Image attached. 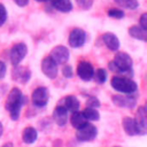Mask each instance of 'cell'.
Listing matches in <instances>:
<instances>
[{"instance_id":"obj_3","label":"cell","mask_w":147,"mask_h":147,"mask_svg":"<svg viewBox=\"0 0 147 147\" xmlns=\"http://www.w3.org/2000/svg\"><path fill=\"white\" fill-rule=\"evenodd\" d=\"M111 86L114 90L117 92L124 93V94H134L138 90V85L134 80L131 78L126 77H121V76H114L110 82Z\"/></svg>"},{"instance_id":"obj_28","label":"cell","mask_w":147,"mask_h":147,"mask_svg":"<svg viewBox=\"0 0 147 147\" xmlns=\"http://www.w3.org/2000/svg\"><path fill=\"white\" fill-rule=\"evenodd\" d=\"M78 6L83 9H90L93 5V0H76Z\"/></svg>"},{"instance_id":"obj_22","label":"cell","mask_w":147,"mask_h":147,"mask_svg":"<svg viewBox=\"0 0 147 147\" xmlns=\"http://www.w3.org/2000/svg\"><path fill=\"white\" fill-rule=\"evenodd\" d=\"M82 113H83L84 117L86 118V121H92V122H94V121H98V119L100 118L99 111H98L96 109H93V108H85Z\"/></svg>"},{"instance_id":"obj_30","label":"cell","mask_w":147,"mask_h":147,"mask_svg":"<svg viewBox=\"0 0 147 147\" xmlns=\"http://www.w3.org/2000/svg\"><path fill=\"white\" fill-rule=\"evenodd\" d=\"M140 28L147 30V13H144L140 16Z\"/></svg>"},{"instance_id":"obj_20","label":"cell","mask_w":147,"mask_h":147,"mask_svg":"<svg viewBox=\"0 0 147 147\" xmlns=\"http://www.w3.org/2000/svg\"><path fill=\"white\" fill-rule=\"evenodd\" d=\"M122 124H123V129L127 136H136L137 134L136 123H134V119L132 117H124Z\"/></svg>"},{"instance_id":"obj_15","label":"cell","mask_w":147,"mask_h":147,"mask_svg":"<svg viewBox=\"0 0 147 147\" xmlns=\"http://www.w3.org/2000/svg\"><path fill=\"white\" fill-rule=\"evenodd\" d=\"M102 40L105 45L110 49V51H117L119 48V40L116 37V34L111 32H106L102 34Z\"/></svg>"},{"instance_id":"obj_11","label":"cell","mask_w":147,"mask_h":147,"mask_svg":"<svg viewBox=\"0 0 147 147\" xmlns=\"http://www.w3.org/2000/svg\"><path fill=\"white\" fill-rule=\"evenodd\" d=\"M41 70L46 77L49 79H54L57 76V64L49 57H45L41 62Z\"/></svg>"},{"instance_id":"obj_7","label":"cell","mask_w":147,"mask_h":147,"mask_svg":"<svg viewBox=\"0 0 147 147\" xmlns=\"http://www.w3.org/2000/svg\"><path fill=\"white\" fill-rule=\"evenodd\" d=\"M98 134V129L91 124V123H86L84 126H82L80 129L77 130V133H76V138L79 140V141H91L93 140Z\"/></svg>"},{"instance_id":"obj_23","label":"cell","mask_w":147,"mask_h":147,"mask_svg":"<svg viewBox=\"0 0 147 147\" xmlns=\"http://www.w3.org/2000/svg\"><path fill=\"white\" fill-rule=\"evenodd\" d=\"M117 5H119L121 7L123 8H126V9H136L139 7V2L138 0H114Z\"/></svg>"},{"instance_id":"obj_14","label":"cell","mask_w":147,"mask_h":147,"mask_svg":"<svg viewBox=\"0 0 147 147\" xmlns=\"http://www.w3.org/2000/svg\"><path fill=\"white\" fill-rule=\"evenodd\" d=\"M31 77V72L28 68H23V67H15V69L13 70V78L15 80L21 82L22 84H25Z\"/></svg>"},{"instance_id":"obj_25","label":"cell","mask_w":147,"mask_h":147,"mask_svg":"<svg viewBox=\"0 0 147 147\" xmlns=\"http://www.w3.org/2000/svg\"><path fill=\"white\" fill-rule=\"evenodd\" d=\"M107 15L111 18H116V20H121L124 17V11L122 9H117V8H110L107 11Z\"/></svg>"},{"instance_id":"obj_26","label":"cell","mask_w":147,"mask_h":147,"mask_svg":"<svg viewBox=\"0 0 147 147\" xmlns=\"http://www.w3.org/2000/svg\"><path fill=\"white\" fill-rule=\"evenodd\" d=\"M100 107V101L98 98L95 96H90L87 100H86V108H93V109H96Z\"/></svg>"},{"instance_id":"obj_36","label":"cell","mask_w":147,"mask_h":147,"mask_svg":"<svg viewBox=\"0 0 147 147\" xmlns=\"http://www.w3.org/2000/svg\"><path fill=\"white\" fill-rule=\"evenodd\" d=\"M113 147H121V146H113Z\"/></svg>"},{"instance_id":"obj_18","label":"cell","mask_w":147,"mask_h":147,"mask_svg":"<svg viewBox=\"0 0 147 147\" xmlns=\"http://www.w3.org/2000/svg\"><path fill=\"white\" fill-rule=\"evenodd\" d=\"M70 123L75 129L78 130V129H80L82 126H84L88 122L86 121V118L84 117L82 111H75V113H72V115L70 117Z\"/></svg>"},{"instance_id":"obj_33","label":"cell","mask_w":147,"mask_h":147,"mask_svg":"<svg viewBox=\"0 0 147 147\" xmlns=\"http://www.w3.org/2000/svg\"><path fill=\"white\" fill-rule=\"evenodd\" d=\"M1 147H14V146H13L11 142H6V144H3Z\"/></svg>"},{"instance_id":"obj_24","label":"cell","mask_w":147,"mask_h":147,"mask_svg":"<svg viewBox=\"0 0 147 147\" xmlns=\"http://www.w3.org/2000/svg\"><path fill=\"white\" fill-rule=\"evenodd\" d=\"M93 78L95 79V82H96L98 84H103V83L107 80V71H106L105 69L100 68V69H98V70L94 72Z\"/></svg>"},{"instance_id":"obj_31","label":"cell","mask_w":147,"mask_h":147,"mask_svg":"<svg viewBox=\"0 0 147 147\" xmlns=\"http://www.w3.org/2000/svg\"><path fill=\"white\" fill-rule=\"evenodd\" d=\"M6 71H7V67H6L5 62L0 61V79H2L6 76Z\"/></svg>"},{"instance_id":"obj_2","label":"cell","mask_w":147,"mask_h":147,"mask_svg":"<svg viewBox=\"0 0 147 147\" xmlns=\"http://www.w3.org/2000/svg\"><path fill=\"white\" fill-rule=\"evenodd\" d=\"M25 102V98L22 94L21 90L17 87H14L10 90L7 100H6V109L10 115V118L13 121H17L20 117V113H21V108L23 106V103Z\"/></svg>"},{"instance_id":"obj_13","label":"cell","mask_w":147,"mask_h":147,"mask_svg":"<svg viewBox=\"0 0 147 147\" xmlns=\"http://www.w3.org/2000/svg\"><path fill=\"white\" fill-rule=\"evenodd\" d=\"M53 118H54V122L59 126H64L67 124V121H68V111H67V109L61 105L56 106L55 109L53 110Z\"/></svg>"},{"instance_id":"obj_12","label":"cell","mask_w":147,"mask_h":147,"mask_svg":"<svg viewBox=\"0 0 147 147\" xmlns=\"http://www.w3.org/2000/svg\"><path fill=\"white\" fill-rule=\"evenodd\" d=\"M136 96L133 94L127 95H114L113 102L117 107H125V108H133L136 106Z\"/></svg>"},{"instance_id":"obj_6","label":"cell","mask_w":147,"mask_h":147,"mask_svg":"<svg viewBox=\"0 0 147 147\" xmlns=\"http://www.w3.org/2000/svg\"><path fill=\"white\" fill-rule=\"evenodd\" d=\"M134 123H136V127H137V134H146L147 132V111H146V107L145 106H140L137 110L136 114V118Z\"/></svg>"},{"instance_id":"obj_17","label":"cell","mask_w":147,"mask_h":147,"mask_svg":"<svg viewBox=\"0 0 147 147\" xmlns=\"http://www.w3.org/2000/svg\"><path fill=\"white\" fill-rule=\"evenodd\" d=\"M38 138V132L34 127L28 126L22 132V139L25 144H33Z\"/></svg>"},{"instance_id":"obj_32","label":"cell","mask_w":147,"mask_h":147,"mask_svg":"<svg viewBox=\"0 0 147 147\" xmlns=\"http://www.w3.org/2000/svg\"><path fill=\"white\" fill-rule=\"evenodd\" d=\"M14 2L20 7H24L29 3V0H14Z\"/></svg>"},{"instance_id":"obj_35","label":"cell","mask_w":147,"mask_h":147,"mask_svg":"<svg viewBox=\"0 0 147 147\" xmlns=\"http://www.w3.org/2000/svg\"><path fill=\"white\" fill-rule=\"evenodd\" d=\"M36 1H38V2H44V1H48V0H36Z\"/></svg>"},{"instance_id":"obj_27","label":"cell","mask_w":147,"mask_h":147,"mask_svg":"<svg viewBox=\"0 0 147 147\" xmlns=\"http://www.w3.org/2000/svg\"><path fill=\"white\" fill-rule=\"evenodd\" d=\"M6 20H7V10H6V7L2 3H0V26H2L6 23Z\"/></svg>"},{"instance_id":"obj_5","label":"cell","mask_w":147,"mask_h":147,"mask_svg":"<svg viewBox=\"0 0 147 147\" xmlns=\"http://www.w3.org/2000/svg\"><path fill=\"white\" fill-rule=\"evenodd\" d=\"M48 99H49V92L44 86L37 87L32 92V95H31V100H32L33 106H36L38 108L45 107L47 105V102H48Z\"/></svg>"},{"instance_id":"obj_10","label":"cell","mask_w":147,"mask_h":147,"mask_svg":"<svg viewBox=\"0 0 147 147\" xmlns=\"http://www.w3.org/2000/svg\"><path fill=\"white\" fill-rule=\"evenodd\" d=\"M77 75L79 76L80 79H83L85 82L91 80L93 78V75H94L93 65L87 61L79 62L78 65H77Z\"/></svg>"},{"instance_id":"obj_4","label":"cell","mask_w":147,"mask_h":147,"mask_svg":"<svg viewBox=\"0 0 147 147\" xmlns=\"http://www.w3.org/2000/svg\"><path fill=\"white\" fill-rule=\"evenodd\" d=\"M26 53H28V47L24 42H18V44L14 45L10 49V53H9L10 63L14 67H17L21 63V61L25 57Z\"/></svg>"},{"instance_id":"obj_9","label":"cell","mask_w":147,"mask_h":147,"mask_svg":"<svg viewBox=\"0 0 147 147\" xmlns=\"http://www.w3.org/2000/svg\"><path fill=\"white\" fill-rule=\"evenodd\" d=\"M86 41V32L82 29H74L69 34V44L74 48L82 47Z\"/></svg>"},{"instance_id":"obj_19","label":"cell","mask_w":147,"mask_h":147,"mask_svg":"<svg viewBox=\"0 0 147 147\" xmlns=\"http://www.w3.org/2000/svg\"><path fill=\"white\" fill-rule=\"evenodd\" d=\"M52 6L62 13H69L72 9V3L70 0H51Z\"/></svg>"},{"instance_id":"obj_16","label":"cell","mask_w":147,"mask_h":147,"mask_svg":"<svg viewBox=\"0 0 147 147\" xmlns=\"http://www.w3.org/2000/svg\"><path fill=\"white\" fill-rule=\"evenodd\" d=\"M62 102H63V105H61V106H63L67 109V111H71V113L78 111L79 106H80L78 99L76 96H74V95H67L62 100Z\"/></svg>"},{"instance_id":"obj_29","label":"cell","mask_w":147,"mask_h":147,"mask_svg":"<svg viewBox=\"0 0 147 147\" xmlns=\"http://www.w3.org/2000/svg\"><path fill=\"white\" fill-rule=\"evenodd\" d=\"M62 74L65 78H71L74 76V71H72V68L68 64H65L63 68H62Z\"/></svg>"},{"instance_id":"obj_1","label":"cell","mask_w":147,"mask_h":147,"mask_svg":"<svg viewBox=\"0 0 147 147\" xmlns=\"http://www.w3.org/2000/svg\"><path fill=\"white\" fill-rule=\"evenodd\" d=\"M132 64H133V61H132L131 56L124 52H119L115 55L114 60L108 63V68L111 71L119 74L121 77L130 78L133 75Z\"/></svg>"},{"instance_id":"obj_8","label":"cell","mask_w":147,"mask_h":147,"mask_svg":"<svg viewBox=\"0 0 147 147\" xmlns=\"http://www.w3.org/2000/svg\"><path fill=\"white\" fill-rule=\"evenodd\" d=\"M49 57L56 63V64H64L69 60V51L64 46H56L52 49Z\"/></svg>"},{"instance_id":"obj_34","label":"cell","mask_w":147,"mask_h":147,"mask_svg":"<svg viewBox=\"0 0 147 147\" xmlns=\"http://www.w3.org/2000/svg\"><path fill=\"white\" fill-rule=\"evenodd\" d=\"M2 133H3V126H2V123L0 122V137L2 136Z\"/></svg>"},{"instance_id":"obj_21","label":"cell","mask_w":147,"mask_h":147,"mask_svg":"<svg viewBox=\"0 0 147 147\" xmlns=\"http://www.w3.org/2000/svg\"><path fill=\"white\" fill-rule=\"evenodd\" d=\"M129 33L134 39H139V40H142V41H146V39H147V30H144L138 25L131 26L129 29Z\"/></svg>"}]
</instances>
